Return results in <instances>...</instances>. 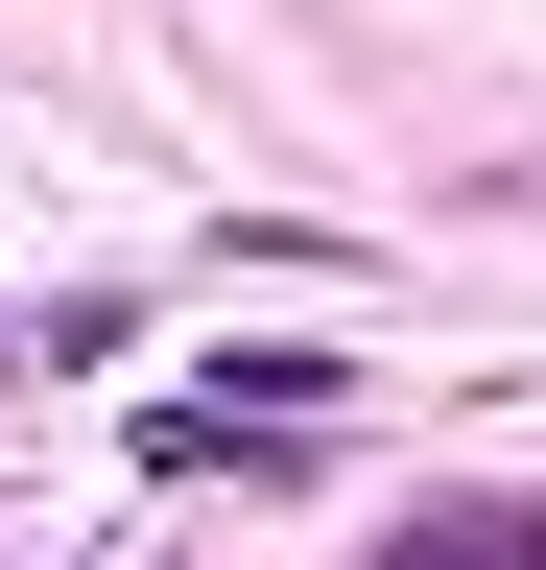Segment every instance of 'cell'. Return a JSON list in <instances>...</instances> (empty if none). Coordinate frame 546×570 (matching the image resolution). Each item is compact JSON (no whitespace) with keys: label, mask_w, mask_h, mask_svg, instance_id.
Segmentation results:
<instances>
[{"label":"cell","mask_w":546,"mask_h":570,"mask_svg":"<svg viewBox=\"0 0 546 570\" xmlns=\"http://www.w3.org/2000/svg\"><path fill=\"white\" fill-rule=\"evenodd\" d=\"M380 570H546V523H523V499H475V523H404Z\"/></svg>","instance_id":"cell-1"}]
</instances>
